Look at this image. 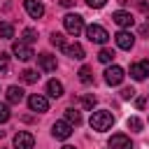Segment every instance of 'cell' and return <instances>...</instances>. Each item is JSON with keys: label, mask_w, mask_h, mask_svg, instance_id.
<instances>
[{"label": "cell", "mask_w": 149, "mask_h": 149, "mask_svg": "<svg viewBox=\"0 0 149 149\" xmlns=\"http://www.w3.org/2000/svg\"><path fill=\"white\" fill-rule=\"evenodd\" d=\"M0 37H5V40H12L14 37V26L9 21H2L0 23Z\"/></svg>", "instance_id": "19"}, {"label": "cell", "mask_w": 149, "mask_h": 149, "mask_svg": "<svg viewBox=\"0 0 149 149\" xmlns=\"http://www.w3.org/2000/svg\"><path fill=\"white\" fill-rule=\"evenodd\" d=\"M5 95H7V102H9V105H19V102L23 100V88H21V86H9Z\"/></svg>", "instance_id": "16"}, {"label": "cell", "mask_w": 149, "mask_h": 149, "mask_svg": "<svg viewBox=\"0 0 149 149\" xmlns=\"http://www.w3.org/2000/svg\"><path fill=\"white\" fill-rule=\"evenodd\" d=\"M63 54L70 56V58H74V61H84V56H86V51H84V47H81L79 42L65 44V47H63Z\"/></svg>", "instance_id": "14"}, {"label": "cell", "mask_w": 149, "mask_h": 149, "mask_svg": "<svg viewBox=\"0 0 149 149\" xmlns=\"http://www.w3.org/2000/svg\"><path fill=\"white\" fill-rule=\"evenodd\" d=\"M98 61H100V63H112V61H114V51H112V49H100Z\"/></svg>", "instance_id": "22"}, {"label": "cell", "mask_w": 149, "mask_h": 149, "mask_svg": "<svg viewBox=\"0 0 149 149\" xmlns=\"http://www.w3.org/2000/svg\"><path fill=\"white\" fill-rule=\"evenodd\" d=\"M123 68H119V65H109L107 70H105V81L109 84V86H119L121 81H123Z\"/></svg>", "instance_id": "6"}, {"label": "cell", "mask_w": 149, "mask_h": 149, "mask_svg": "<svg viewBox=\"0 0 149 149\" xmlns=\"http://www.w3.org/2000/svg\"><path fill=\"white\" fill-rule=\"evenodd\" d=\"M144 102H147L144 98H137V100H135V105H137V109H142V107H144Z\"/></svg>", "instance_id": "32"}, {"label": "cell", "mask_w": 149, "mask_h": 149, "mask_svg": "<svg viewBox=\"0 0 149 149\" xmlns=\"http://www.w3.org/2000/svg\"><path fill=\"white\" fill-rule=\"evenodd\" d=\"M21 79H23L26 84H35V81L40 79V74H37L35 70H23V72H21Z\"/></svg>", "instance_id": "21"}, {"label": "cell", "mask_w": 149, "mask_h": 149, "mask_svg": "<svg viewBox=\"0 0 149 149\" xmlns=\"http://www.w3.org/2000/svg\"><path fill=\"white\" fill-rule=\"evenodd\" d=\"M0 137H2V130H0Z\"/></svg>", "instance_id": "35"}, {"label": "cell", "mask_w": 149, "mask_h": 149, "mask_svg": "<svg viewBox=\"0 0 149 149\" xmlns=\"http://www.w3.org/2000/svg\"><path fill=\"white\" fill-rule=\"evenodd\" d=\"M9 116H12V114H9V107H7L5 102H0V123H7Z\"/></svg>", "instance_id": "27"}, {"label": "cell", "mask_w": 149, "mask_h": 149, "mask_svg": "<svg viewBox=\"0 0 149 149\" xmlns=\"http://www.w3.org/2000/svg\"><path fill=\"white\" fill-rule=\"evenodd\" d=\"M91 128L93 130H98V133H105V130H109L112 128V123H114V116H112V112H107V109H98V112H91Z\"/></svg>", "instance_id": "1"}, {"label": "cell", "mask_w": 149, "mask_h": 149, "mask_svg": "<svg viewBox=\"0 0 149 149\" xmlns=\"http://www.w3.org/2000/svg\"><path fill=\"white\" fill-rule=\"evenodd\" d=\"M109 149H133V142H130L128 135H123V133H114V135L109 137Z\"/></svg>", "instance_id": "11"}, {"label": "cell", "mask_w": 149, "mask_h": 149, "mask_svg": "<svg viewBox=\"0 0 149 149\" xmlns=\"http://www.w3.org/2000/svg\"><path fill=\"white\" fill-rule=\"evenodd\" d=\"M105 2H107V0H86V5H88V7H93V9L105 7Z\"/></svg>", "instance_id": "30"}, {"label": "cell", "mask_w": 149, "mask_h": 149, "mask_svg": "<svg viewBox=\"0 0 149 149\" xmlns=\"http://www.w3.org/2000/svg\"><path fill=\"white\" fill-rule=\"evenodd\" d=\"M12 51H14V56H16L19 61H30V58L35 56V54H33V49H30L26 42H21V40H19V42H14Z\"/></svg>", "instance_id": "13"}, {"label": "cell", "mask_w": 149, "mask_h": 149, "mask_svg": "<svg viewBox=\"0 0 149 149\" xmlns=\"http://www.w3.org/2000/svg\"><path fill=\"white\" fill-rule=\"evenodd\" d=\"M35 147V137H33V133H28V130H19L16 135H14V149H33Z\"/></svg>", "instance_id": "4"}, {"label": "cell", "mask_w": 149, "mask_h": 149, "mask_svg": "<svg viewBox=\"0 0 149 149\" xmlns=\"http://www.w3.org/2000/svg\"><path fill=\"white\" fill-rule=\"evenodd\" d=\"M112 21H114L116 26H121V28H130V26L135 23L133 14H130V12H123V9H116V12L112 14Z\"/></svg>", "instance_id": "12"}, {"label": "cell", "mask_w": 149, "mask_h": 149, "mask_svg": "<svg viewBox=\"0 0 149 149\" xmlns=\"http://www.w3.org/2000/svg\"><path fill=\"white\" fill-rule=\"evenodd\" d=\"M23 9L28 12L30 19H42V14H44V5L40 0H23Z\"/></svg>", "instance_id": "10"}, {"label": "cell", "mask_w": 149, "mask_h": 149, "mask_svg": "<svg viewBox=\"0 0 149 149\" xmlns=\"http://www.w3.org/2000/svg\"><path fill=\"white\" fill-rule=\"evenodd\" d=\"M137 9L140 12H149V0H140L137 2Z\"/></svg>", "instance_id": "31"}, {"label": "cell", "mask_w": 149, "mask_h": 149, "mask_svg": "<svg viewBox=\"0 0 149 149\" xmlns=\"http://www.w3.org/2000/svg\"><path fill=\"white\" fill-rule=\"evenodd\" d=\"M147 74H149V61H140V63H133L130 65V77L135 81L147 79Z\"/></svg>", "instance_id": "9"}, {"label": "cell", "mask_w": 149, "mask_h": 149, "mask_svg": "<svg viewBox=\"0 0 149 149\" xmlns=\"http://www.w3.org/2000/svg\"><path fill=\"white\" fill-rule=\"evenodd\" d=\"M7 70H9V56L0 51V72H7Z\"/></svg>", "instance_id": "28"}, {"label": "cell", "mask_w": 149, "mask_h": 149, "mask_svg": "<svg viewBox=\"0 0 149 149\" xmlns=\"http://www.w3.org/2000/svg\"><path fill=\"white\" fill-rule=\"evenodd\" d=\"M47 93H49L51 98H61V95H63V84H61L58 79H49V81H47Z\"/></svg>", "instance_id": "17"}, {"label": "cell", "mask_w": 149, "mask_h": 149, "mask_svg": "<svg viewBox=\"0 0 149 149\" xmlns=\"http://www.w3.org/2000/svg\"><path fill=\"white\" fill-rule=\"evenodd\" d=\"M28 107H30L33 112H47V109H49V100H47L42 93H33V95L28 98Z\"/></svg>", "instance_id": "8"}, {"label": "cell", "mask_w": 149, "mask_h": 149, "mask_svg": "<svg viewBox=\"0 0 149 149\" xmlns=\"http://www.w3.org/2000/svg\"><path fill=\"white\" fill-rule=\"evenodd\" d=\"M51 44L58 47V49H63V47H65V37H63V33H51Z\"/></svg>", "instance_id": "24"}, {"label": "cell", "mask_w": 149, "mask_h": 149, "mask_svg": "<svg viewBox=\"0 0 149 149\" xmlns=\"http://www.w3.org/2000/svg\"><path fill=\"white\" fill-rule=\"evenodd\" d=\"M65 121L77 128V126H81V114H79L74 107H68V109H65Z\"/></svg>", "instance_id": "18"}, {"label": "cell", "mask_w": 149, "mask_h": 149, "mask_svg": "<svg viewBox=\"0 0 149 149\" xmlns=\"http://www.w3.org/2000/svg\"><path fill=\"white\" fill-rule=\"evenodd\" d=\"M84 30H86V37H88L91 42H95V44H105V42L109 40L107 30H105L102 26H98V23H91V26L84 28Z\"/></svg>", "instance_id": "3"}, {"label": "cell", "mask_w": 149, "mask_h": 149, "mask_svg": "<svg viewBox=\"0 0 149 149\" xmlns=\"http://www.w3.org/2000/svg\"><path fill=\"white\" fill-rule=\"evenodd\" d=\"M35 40H37V30H33V28H26V30H23V40H21V42L30 44V42H35Z\"/></svg>", "instance_id": "23"}, {"label": "cell", "mask_w": 149, "mask_h": 149, "mask_svg": "<svg viewBox=\"0 0 149 149\" xmlns=\"http://www.w3.org/2000/svg\"><path fill=\"white\" fill-rule=\"evenodd\" d=\"M79 102H81L84 109H93V107H95V95H81Z\"/></svg>", "instance_id": "25"}, {"label": "cell", "mask_w": 149, "mask_h": 149, "mask_svg": "<svg viewBox=\"0 0 149 149\" xmlns=\"http://www.w3.org/2000/svg\"><path fill=\"white\" fill-rule=\"evenodd\" d=\"M63 26H65V30L70 33V35H79V33H84V19L79 16V14H65L63 16Z\"/></svg>", "instance_id": "2"}, {"label": "cell", "mask_w": 149, "mask_h": 149, "mask_svg": "<svg viewBox=\"0 0 149 149\" xmlns=\"http://www.w3.org/2000/svg\"><path fill=\"white\" fill-rule=\"evenodd\" d=\"M121 98H123V100H130V98H135V88H133V86H126V88L121 91Z\"/></svg>", "instance_id": "29"}, {"label": "cell", "mask_w": 149, "mask_h": 149, "mask_svg": "<svg viewBox=\"0 0 149 149\" xmlns=\"http://www.w3.org/2000/svg\"><path fill=\"white\" fill-rule=\"evenodd\" d=\"M51 135H54L56 140H68V137L72 135V126H70L68 121H56V123L51 126Z\"/></svg>", "instance_id": "7"}, {"label": "cell", "mask_w": 149, "mask_h": 149, "mask_svg": "<svg viewBox=\"0 0 149 149\" xmlns=\"http://www.w3.org/2000/svg\"><path fill=\"white\" fill-rule=\"evenodd\" d=\"M61 5H63V7H72V5H74V0H61Z\"/></svg>", "instance_id": "33"}, {"label": "cell", "mask_w": 149, "mask_h": 149, "mask_svg": "<svg viewBox=\"0 0 149 149\" xmlns=\"http://www.w3.org/2000/svg\"><path fill=\"white\" fill-rule=\"evenodd\" d=\"M114 42H116V47H119V49L130 51V49H133V44H135V35H133V33H128V30H119V33L114 35Z\"/></svg>", "instance_id": "5"}, {"label": "cell", "mask_w": 149, "mask_h": 149, "mask_svg": "<svg viewBox=\"0 0 149 149\" xmlns=\"http://www.w3.org/2000/svg\"><path fill=\"white\" fill-rule=\"evenodd\" d=\"M37 65H40V70H44V72H54V70L58 68L56 56H51V54H40V56H37Z\"/></svg>", "instance_id": "15"}, {"label": "cell", "mask_w": 149, "mask_h": 149, "mask_svg": "<svg viewBox=\"0 0 149 149\" xmlns=\"http://www.w3.org/2000/svg\"><path fill=\"white\" fill-rule=\"evenodd\" d=\"M126 126H128L130 130H142V121H140L137 116H130V119L126 121Z\"/></svg>", "instance_id": "26"}, {"label": "cell", "mask_w": 149, "mask_h": 149, "mask_svg": "<svg viewBox=\"0 0 149 149\" xmlns=\"http://www.w3.org/2000/svg\"><path fill=\"white\" fill-rule=\"evenodd\" d=\"M79 81H81V84H91V81H93V74H91V68H88V65H81V70H79Z\"/></svg>", "instance_id": "20"}, {"label": "cell", "mask_w": 149, "mask_h": 149, "mask_svg": "<svg viewBox=\"0 0 149 149\" xmlns=\"http://www.w3.org/2000/svg\"><path fill=\"white\" fill-rule=\"evenodd\" d=\"M63 149H74V147H70V144H65V147H63Z\"/></svg>", "instance_id": "34"}]
</instances>
